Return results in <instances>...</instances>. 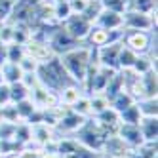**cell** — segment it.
<instances>
[{
  "mask_svg": "<svg viewBox=\"0 0 158 158\" xmlns=\"http://www.w3.org/2000/svg\"><path fill=\"white\" fill-rule=\"evenodd\" d=\"M59 59L65 67L67 74L71 76V80L84 84L88 65H89V46H74L73 50L61 53Z\"/></svg>",
  "mask_w": 158,
  "mask_h": 158,
  "instance_id": "obj_1",
  "label": "cell"
},
{
  "mask_svg": "<svg viewBox=\"0 0 158 158\" xmlns=\"http://www.w3.org/2000/svg\"><path fill=\"white\" fill-rule=\"evenodd\" d=\"M154 40H156V31L145 32V31H126V29H124L122 44L126 48H130L131 52H135L137 55L149 52L152 48V42Z\"/></svg>",
  "mask_w": 158,
  "mask_h": 158,
  "instance_id": "obj_2",
  "label": "cell"
},
{
  "mask_svg": "<svg viewBox=\"0 0 158 158\" xmlns=\"http://www.w3.org/2000/svg\"><path fill=\"white\" fill-rule=\"evenodd\" d=\"M122 17L126 31H145V32L156 31V15H147V14L133 12V10H126Z\"/></svg>",
  "mask_w": 158,
  "mask_h": 158,
  "instance_id": "obj_3",
  "label": "cell"
},
{
  "mask_svg": "<svg viewBox=\"0 0 158 158\" xmlns=\"http://www.w3.org/2000/svg\"><path fill=\"white\" fill-rule=\"evenodd\" d=\"M94 23H89V21L82 15V14H71L69 19H65L61 27L69 32V35L76 40V42H84V38L88 36L89 29H92Z\"/></svg>",
  "mask_w": 158,
  "mask_h": 158,
  "instance_id": "obj_4",
  "label": "cell"
},
{
  "mask_svg": "<svg viewBox=\"0 0 158 158\" xmlns=\"http://www.w3.org/2000/svg\"><path fill=\"white\" fill-rule=\"evenodd\" d=\"M48 46L52 48L53 55H61V53H65V52L73 50L74 46H78V42H76V40L69 35V32H67V31L59 25V27L48 36Z\"/></svg>",
  "mask_w": 158,
  "mask_h": 158,
  "instance_id": "obj_5",
  "label": "cell"
},
{
  "mask_svg": "<svg viewBox=\"0 0 158 158\" xmlns=\"http://www.w3.org/2000/svg\"><path fill=\"white\" fill-rule=\"evenodd\" d=\"M120 48H122V40L120 42H110V44H105V46L97 48V61H99V65L105 67V69L118 71Z\"/></svg>",
  "mask_w": 158,
  "mask_h": 158,
  "instance_id": "obj_6",
  "label": "cell"
},
{
  "mask_svg": "<svg viewBox=\"0 0 158 158\" xmlns=\"http://www.w3.org/2000/svg\"><path fill=\"white\" fill-rule=\"evenodd\" d=\"M23 52H25V55H29V57H32V59H36L38 63H44V61H48L50 57H53V52L48 46V42L36 40V38H29L23 44Z\"/></svg>",
  "mask_w": 158,
  "mask_h": 158,
  "instance_id": "obj_7",
  "label": "cell"
},
{
  "mask_svg": "<svg viewBox=\"0 0 158 158\" xmlns=\"http://www.w3.org/2000/svg\"><path fill=\"white\" fill-rule=\"evenodd\" d=\"M116 135H118V137L126 143L128 147H131V149H133V147L145 145L143 135H141V131H139V126H137V124H120Z\"/></svg>",
  "mask_w": 158,
  "mask_h": 158,
  "instance_id": "obj_8",
  "label": "cell"
},
{
  "mask_svg": "<svg viewBox=\"0 0 158 158\" xmlns=\"http://www.w3.org/2000/svg\"><path fill=\"white\" fill-rule=\"evenodd\" d=\"M97 27H103L107 31H118V29H124V17L122 14L118 12H110V10H103L97 19H95V23Z\"/></svg>",
  "mask_w": 158,
  "mask_h": 158,
  "instance_id": "obj_9",
  "label": "cell"
},
{
  "mask_svg": "<svg viewBox=\"0 0 158 158\" xmlns=\"http://www.w3.org/2000/svg\"><path fill=\"white\" fill-rule=\"evenodd\" d=\"M0 73H2V80L6 84H15V82H21L23 78V71L17 63H12V61H4L0 65Z\"/></svg>",
  "mask_w": 158,
  "mask_h": 158,
  "instance_id": "obj_10",
  "label": "cell"
},
{
  "mask_svg": "<svg viewBox=\"0 0 158 158\" xmlns=\"http://www.w3.org/2000/svg\"><path fill=\"white\" fill-rule=\"evenodd\" d=\"M137 126H139V131L143 135L145 143H156V116H151V118L143 116Z\"/></svg>",
  "mask_w": 158,
  "mask_h": 158,
  "instance_id": "obj_11",
  "label": "cell"
},
{
  "mask_svg": "<svg viewBox=\"0 0 158 158\" xmlns=\"http://www.w3.org/2000/svg\"><path fill=\"white\" fill-rule=\"evenodd\" d=\"M57 95H59V103H63L65 107H71L74 101L82 95V92H80V88H78V86L69 84V86L61 88L59 92H57Z\"/></svg>",
  "mask_w": 158,
  "mask_h": 158,
  "instance_id": "obj_12",
  "label": "cell"
},
{
  "mask_svg": "<svg viewBox=\"0 0 158 158\" xmlns=\"http://www.w3.org/2000/svg\"><path fill=\"white\" fill-rule=\"evenodd\" d=\"M128 10L147 14V15H156V0H130Z\"/></svg>",
  "mask_w": 158,
  "mask_h": 158,
  "instance_id": "obj_13",
  "label": "cell"
},
{
  "mask_svg": "<svg viewBox=\"0 0 158 158\" xmlns=\"http://www.w3.org/2000/svg\"><path fill=\"white\" fill-rule=\"evenodd\" d=\"M135 105L139 109L141 118H151L156 116V97H143L141 101H135Z\"/></svg>",
  "mask_w": 158,
  "mask_h": 158,
  "instance_id": "obj_14",
  "label": "cell"
},
{
  "mask_svg": "<svg viewBox=\"0 0 158 158\" xmlns=\"http://www.w3.org/2000/svg\"><path fill=\"white\" fill-rule=\"evenodd\" d=\"M135 57H137V53H135V52H131L130 48H126V46L122 44L120 53H118V71L131 69V65H133Z\"/></svg>",
  "mask_w": 158,
  "mask_h": 158,
  "instance_id": "obj_15",
  "label": "cell"
},
{
  "mask_svg": "<svg viewBox=\"0 0 158 158\" xmlns=\"http://www.w3.org/2000/svg\"><path fill=\"white\" fill-rule=\"evenodd\" d=\"M29 95V88L23 82H15V84H10V103H19V101L27 99Z\"/></svg>",
  "mask_w": 158,
  "mask_h": 158,
  "instance_id": "obj_16",
  "label": "cell"
},
{
  "mask_svg": "<svg viewBox=\"0 0 158 158\" xmlns=\"http://www.w3.org/2000/svg\"><path fill=\"white\" fill-rule=\"evenodd\" d=\"M23 55H25V52H23V44H17V42H10V44H6V61L19 63Z\"/></svg>",
  "mask_w": 158,
  "mask_h": 158,
  "instance_id": "obj_17",
  "label": "cell"
},
{
  "mask_svg": "<svg viewBox=\"0 0 158 158\" xmlns=\"http://www.w3.org/2000/svg\"><path fill=\"white\" fill-rule=\"evenodd\" d=\"M71 110H74L76 114H80V116H88V114H92V105H89V97L88 95H80L74 103L71 105Z\"/></svg>",
  "mask_w": 158,
  "mask_h": 158,
  "instance_id": "obj_18",
  "label": "cell"
},
{
  "mask_svg": "<svg viewBox=\"0 0 158 158\" xmlns=\"http://www.w3.org/2000/svg\"><path fill=\"white\" fill-rule=\"evenodd\" d=\"M101 12H103V6H101L99 0H89L88 6H86V10L82 12V15L89 21V23H95V19H97V15Z\"/></svg>",
  "mask_w": 158,
  "mask_h": 158,
  "instance_id": "obj_19",
  "label": "cell"
},
{
  "mask_svg": "<svg viewBox=\"0 0 158 158\" xmlns=\"http://www.w3.org/2000/svg\"><path fill=\"white\" fill-rule=\"evenodd\" d=\"M103 10H110V12L124 14L130 8V0H99Z\"/></svg>",
  "mask_w": 158,
  "mask_h": 158,
  "instance_id": "obj_20",
  "label": "cell"
},
{
  "mask_svg": "<svg viewBox=\"0 0 158 158\" xmlns=\"http://www.w3.org/2000/svg\"><path fill=\"white\" fill-rule=\"evenodd\" d=\"M89 105H92V114H99L109 109V99L103 94H94V97H89Z\"/></svg>",
  "mask_w": 158,
  "mask_h": 158,
  "instance_id": "obj_21",
  "label": "cell"
},
{
  "mask_svg": "<svg viewBox=\"0 0 158 158\" xmlns=\"http://www.w3.org/2000/svg\"><path fill=\"white\" fill-rule=\"evenodd\" d=\"M71 8H69V2H55V8H53V19L57 23H63L65 19L71 17Z\"/></svg>",
  "mask_w": 158,
  "mask_h": 158,
  "instance_id": "obj_22",
  "label": "cell"
},
{
  "mask_svg": "<svg viewBox=\"0 0 158 158\" xmlns=\"http://www.w3.org/2000/svg\"><path fill=\"white\" fill-rule=\"evenodd\" d=\"M19 67H21V71H23V74H27V73H36V69H38V61L36 59H32V57H29V55H23L21 57V61L17 63Z\"/></svg>",
  "mask_w": 158,
  "mask_h": 158,
  "instance_id": "obj_23",
  "label": "cell"
},
{
  "mask_svg": "<svg viewBox=\"0 0 158 158\" xmlns=\"http://www.w3.org/2000/svg\"><path fill=\"white\" fill-rule=\"evenodd\" d=\"M89 0H69V8L73 14H82Z\"/></svg>",
  "mask_w": 158,
  "mask_h": 158,
  "instance_id": "obj_24",
  "label": "cell"
},
{
  "mask_svg": "<svg viewBox=\"0 0 158 158\" xmlns=\"http://www.w3.org/2000/svg\"><path fill=\"white\" fill-rule=\"evenodd\" d=\"M12 6H14L12 0H0V21L8 19L10 12H12Z\"/></svg>",
  "mask_w": 158,
  "mask_h": 158,
  "instance_id": "obj_25",
  "label": "cell"
},
{
  "mask_svg": "<svg viewBox=\"0 0 158 158\" xmlns=\"http://www.w3.org/2000/svg\"><path fill=\"white\" fill-rule=\"evenodd\" d=\"M10 103V84L2 82L0 84V107Z\"/></svg>",
  "mask_w": 158,
  "mask_h": 158,
  "instance_id": "obj_26",
  "label": "cell"
},
{
  "mask_svg": "<svg viewBox=\"0 0 158 158\" xmlns=\"http://www.w3.org/2000/svg\"><path fill=\"white\" fill-rule=\"evenodd\" d=\"M6 61V44L0 40V65Z\"/></svg>",
  "mask_w": 158,
  "mask_h": 158,
  "instance_id": "obj_27",
  "label": "cell"
},
{
  "mask_svg": "<svg viewBox=\"0 0 158 158\" xmlns=\"http://www.w3.org/2000/svg\"><path fill=\"white\" fill-rule=\"evenodd\" d=\"M53 2H69V0H53Z\"/></svg>",
  "mask_w": 158,
  "mask_h": 158,
  "instance_id": "obj_28",
  "label": "cell"
},
{
  "mask_svg": "<svg viewBox=\"0 0 158 158\" xmlns=\"http://www.w3.org/2000/svg\"><path fill=\"white\" fill-rule=\"evenodd\" d=\"M2 82H4V80H2V73H0V84H2Z\"/></svg>",
  "mask_w": 158,
  "mask_h": 158,
  "instance_id": "obj_29",
  "label": "cell"
}]
</instances>
